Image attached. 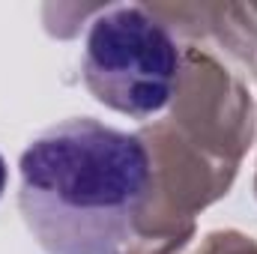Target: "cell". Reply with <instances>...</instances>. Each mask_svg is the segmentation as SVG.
<instances>
[{"instance_id": "cell-1", "label": "cell", "mask_w": 257, "mask_h": 254, "mask_svg": "<svg viewBox=\"0 0 257 254\" xmlns=\"http://www.w3.org/2000/svg\"><path fill=\"white\" fill-rule=\"evenodd\" d=\"M18 177V209L42 251L117 254L150 200L153 156L138 135L69 117L27 144Z\"/></svg>"}, {"instance_id": "cell-2", "label": "cell", "mask_w": 257, "mask_h": 254, "mask_svg": "<svg viewBox=\"0 0 257 254\" xmlns=\"http://www.w3.org/2000/svg\"><path fill=\"white\" fill-rule=\"evenodd\" d=\"M81 69L96 102L147 120L171 105L180 87L183 51L162 18L138 3H123L93 18Z\"/></svg>"}, {"instance_id": "cell-3", "label": "cell", "mask_w": 257, "mask_h": 254, "mask_svg": "<svg viewBox=\"0 0 257 254\" xmlns=\"http://www.w3.org/2000/svg\"><path fill=\"white\" fill-rule=\"evenodd\" d=\"M6 183H9V168H6V159L0 156V197L6 191Z\"/></svg>"}]
</instances>
